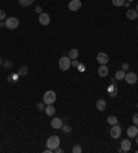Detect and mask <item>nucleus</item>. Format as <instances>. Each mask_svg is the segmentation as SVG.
I'll use <instances>...</instances> for the list:
<instances>
[{
	"instance_id": "22",
	"label": "nucleus",
	"mask_w": 138,
	"mask_h": 153,
	"mask_svg": "<svg viewBox=\"0 0 138 153\" xmlns=\"http://www.w3.org/2000/svg\"><path fill=\"white\" fill-rule=\"evenodd\" d=\"M61 130H62V132H64V134H66V135H68V134H70V132H72V127H70L69 124H65V123H64V126L61 127Z\"/></svg>"
},
{
	"instance_id": "9",
	"label": "nucleus",
	"mask_w": 138,
	"mask_h": 153,
	"mask_svg": "<svg viewBox=\"0 0 138 153\" xmlns=\"http://www.w3.org/2000/svg\"><path fill=\"white\" fill-rule=\"evenodd\" d=\"M97 61L100 65H107L108 62H109V57H108V54L105 53H100L97 55Z\"/></svg>"
},
{
	"instance_id": "34",
	"label": "nucleus",
	"mask_w": 138,
	"mask_h": 153,
	"mask_svg": "<svg viewBox=\"0 0 138 153\" xmlns=\"http://www.w3.org/2000/svg\"><path fill=\"white\" fill-rule=\"evenodd\" d=\"M62 152H64V150H62V149H61V148H60V146L54 149V153H62Z\"/></svg>"
},
{
	"instance_id": "20",
	"label": "nucleus",
	"mask_w": 138,
	"mask_h": 153,
	"mask_svg": "<svg viewBox=\"0 0 138 153\" xmlns=\"http://www.w3.org/2000/svg\"><path fill=\"white\" fill-rule=\"evenodd\" d=\"M77 57H79V50H76V48L69 50V58L70 59H77Z\"/></svg>"
},
{
	"instance_id": "16",
	"label": "nucleus",
	"mask_w": 138,
	"mask_h": 153,
	"mask_svg": "<svg viewBox=\"0 0 138 153\" xmlns=\"http://www.w3.org/2000/svg\"><path fill=\"white\" fill-rule=\"evenodd\" d=\"M126 15H127V18L129 19H137V17H138V11L137 10H129L127 13H126Z\"/></svg>"
},
{
	"instance_id": "37",
	"label": "nucleus",
	"mask_w": 138,
	"mask_h": 153,
	"mask_svg": "<svg viewBox=\"0 0 138 153\" xmlns=\"http://www.w3.org/2000/svg\"><path fill=\"white\" fill-rule=\"evenodd\" d=\"M1 65H3V58L0 57V66H1Z\"/></svg>"
},
{
	"instance_id": "30",
	"label": "nucleus",
	"mask_w": 138,
	"mask_h": 153,
	"mask_svg": "<svg viewBox=\"0 0 138 153\" xmlns=\"http://www.w3.org/2000/svg\"><path fill=\"white\" fill-rule=\"evenodd\" d=\"M129 68H130V65H129L127 62H124V63L122 65V69L124 70V72H129Z\"/></svg>"
},
{
	"instance_id": "6",
	"label": "nucleus",
	"mask_w": 138,
	"mask_h": 153,
	"mask_svg": "<svg viewBox=\"0 0 138 153\" xmlns=\"http://www.w3.org/2000/svg\"><path fill=\"white\" fill-rule=\"evenodd\" d=\"M124 80H126V83L127 84H135L138 80L137 75L134 73V72H126V76H124Z\"/></svg>"
},
{
	"instance_id": "13",
	"label": "nucleus",
	"mask_w": 138,
	"mask_h": 153,
	"mask_svg": "<svg viewBox=\"0 0 138 153\" xmlns=\"http://www.w3.org/2000/svg\"><path fill=\"white\" fill-rule=\"evenodd\" d=\"M120 148H122L123 152H130L131 150V142L130 139H123L120 142Z\"/></svg>"
},
{
	"instance_id": "25",
	"label": "nucleus",
	"mask_w": 138,
	"mask_h": 153,
	"mask_svg": "<svg viewBox=\"0 0 138 153\" xmlns=\"http://www.w3.org/2000/svg\"><path fill=\"white\" fill-rule=\"evenodd\" d=\"M112 4L115 7H122V6H124V0H112Z\"/></svg>"
},
{
	"instance_id": "33",
	"label": "nucleus",
	"mask_w": 138,
	"mask_h": 153,
	"mask_svg": "<svg viewBox=\"0 0 138 153\" xmlns=\"http://www.w3.org/2000/svg\"><path fill=\"white\" fill-rule=\"evenodd\" d=\"M77 69H79L80 72H84V70H86V68H84V65H83V63H79V66H77Z\"/></svg>"
},
{
	"instance_id": "15",
	"label": "nucleus",
	"mask_w": 138,
	"mask_h": 153,
	"mask_svg": "<svg viewBox=\"0 0 138 153\" xmlns=\"http://www.w3.org/2000/svg\"><path fill=\"white\" fill-rule=\"evenodd\" d=\"M97 109L100 110V112H104L105 109H107V102H105V100H98L97 101Z\"/></svg>"
},
{
	"instance_id": "38",
	"label": "nucleus",
	"mask_w": 138,
	"mask_h": 153,
	"mask_svg": "<svg viewBox=\"0 0 138 153\" xmlns=\"http://www.w3.org/2000/svg\"><path fill=\"white\" fill-rule=\"evenodd\" d=\"M135 142H137V145H138V134H137V137H135Z\"/></svg>"
},
{
	"instance_id": "4",
	"label": "nucleus",
	"mask_w": 138,
	"mask_h": 153,
	"mask_svg": "<svg viewBox=\"0 0 138 153\" xmlns=\"http://www.w3.org/2000/svg\"><path fill=\"white\" fill-rule=\"evenodd\" d=\"M60 142H61V139H60V137L58 135H51V137H48V139H47V148H50V149H55V148H58L60 146Z\"/></svg>"
},
{
	"instance_id": "2",
	"label": "nucleus",
	"mask_w": 138,
	"mask_h": 153,
	"mask_svg": "<svg viewBox=\"0 0 138 153\" xmlns=\"http://www.w3.org/2000/svg\"><path fill=\"white\" fill-rule=\"evenodd\" d=\"M70 62H72V59L69 58L68 55H64L58 61V66H60V69H61L62 72H65V70H68L70 68Z\"/></svg>"
},
{
	"instance_id": "23",
	"label": "nucleus",
	"mask_w": 138,
	"mask_h": 153,
	"mask_svg": "<svg viewBox=\"0 0 138 153\" xmlns=\"http://www.w3.org/2000/svg\"><path fill=\"white\" fill-rule=\"evenodd\" d=\"M124 76H126V72H124V70H117V72H116L115 73V77H116V80H123V79H124Z\"/></svg>"
},
{
	"instance_id": "24",
	"label": "nucleus",
	"mask_w": 138,
	"mask_h": 153,
	"mask_svg": "<svg viewBox=\"0 0 138 153\" xmlns=\"http://www.w3.org/2000/svg\"><path fill=\"white\" fill-rule=\"evenodd\" d=\"M33 1H35V0H18L19 6H22V7H29Z\"/></svg>"
},
{
	"instance_id": "39",
	"label": "nucleus",
	"mask_w": 138,
	"mask_h": 153,
	"mask_svg": "<svg viewBox=\"0 0 138 153\" xmlns=\"http://www.w3.org/2000/svg\"><path fill=\"white\" fill-rule=\"evenodd\" d=\"M127 1H129V3H131V1H134V0H127Z\"/></svg>"
},
{
	"instance_id": "32",
	"label": "nucleus",
	"mask_w": 138,
	"mask_h": 153,
	"mask_svg": "<svg viewBox=\"0 0 138 153\" xmlns=\"http://www.w3.org/2000/svg\"><path fill=\"white\" fill-rule=\"evenodd\" d=\"M70 66H75V68H77V66H79V61H77V59H72V62H70Z\"/></svg>"
},
{
	"instance_id": "29",
	"label": "nucleus",
	"mask_w": 138,
	"mask_h": 153,
	"mask_svg": "<svg viewBox=\"0 0 138 153\" xmlns=\"http://www.w3.org/2000/svg\"><path fill=\"white\" fill-rule=\"evenodd\" d=\"M6 18H7L6 11H4V10H0V21H6Z\"/></svg>"
},
{
	"instance_id": "14",
	"label": "nucleus",
	"mask_w": 138,
	"mask_h": 153,
	"mask_svg": "<svg viewBox=\"0 0 138 153\" xmlns=\"http://www.w3.org/2000/svg\"><path fill=\"white\" fill-rule=\"evenodd\" d=\"M108 73H109V69H108L107 65H100V68H98V75L101 77H107Z\"/></svg>"
},
{
	"instance_id": "5",
	"label": "nucleus",
	"mask_w": 138,
	"mask_h": 153,
	"mask_svg": "<svg viewBox=\"0 0 138 153\" xmlns=\"http://www.w3.org/2000/svg\"><path fill=\"white\" fill-rule=\"evenodd\" d=\"M111 137L113 138V139H117V138H120L122 135V127L119 126V124H115V126H112L111 127Z\"/></svg>"
},
{
	"instance_id": "31",
	"label": "nucleus",
	"mask_w": 138,
	"mask_h": 153,
	"mask_svg": "<svg viewBox=\"0 0 138 153\" xmlns=\"http://www.w3.org/2000/svg\"><path fill=\"white\" fill-rule=\"evenodd\" d=\"M133 124H135V126H138V113L137 115L133 116Z\"/></svg>"
},
{
	"instance_id": "27",
	"label": "nucleus",
	"mask_w": 138,
	"mask_h": 153,
	"mask_svg": "<svg viewBox=\"0 0 138 153\" xmlns=\"http://www.w3.org/2000/svg\"><path fill=\"white\" fill-rule=\"evenodd\" d=\"M3 66H4L6 69H10L11 66H13V62L10 61V59H7V61H4V62H3Z\"/></svg>"
},
{
	"instance_id": "10",
	"label": "nucleus",
	"mask_w": 138,
	"mask_h": 153,
	"mask_svg": "<svg viewBox=\"0 0 138 153\" xmlns=\"http://www.w3.org/2000/svg\"><path fill=\"white\" fill-rule=\"evenodd\" d=\"M138 134V126H135V124H133V126H130L129 128H127V135L130 138H135Z\"/></svg>"
},
{
	"instance_id": "1",
	"label": "nucleus",
	"mask_w": 138,
	"mask_h": 153,
	"mask_svg": "<svg viewBox=\"0 0 138 153\" xmlns=\"http://www.w3.org/2000/svg\"><path fill=\"white\" fill-rule=\"evenodd\" d=\"M55 101H57V94H55V91L48 90V91L44 92V95H43V102H44L46 105H53Z\"/></svg>"
},
{
	"instance_id": "36",
	"label": "nucleus",
	"mask_w": 138,
	"mask_h": 153,
	"mask_svg": "<svg viewBox=\"0 0 138 153\" xmlns=\"http://www.w3.org/2000/svg\"><path fill=\"white\" fill-rule=\"evenodd\" d=\"M36 13L42 14V7H40V6H38V7H36Z\"/></svg>"
},
{
	"instance_id": "7",
	"label": "nucleus",
	"mask_w": 138,
	"mask_h": 153,
	"mask_svg": "<svg viewBox=\"0 0 138 153\" xmlns=\"http://www.w3.org/2000/svg\"><path fill=\"white\" fill-rule=\"evenodd\" d=\"M68 7L70 11H79L80 7H82V0H70Z\"/></svg>"
},
{
	"instance_id": "26",
	"label": "nucleus",
	"mask_w": 138,
	"mask_h": 153,
	"mask_svg": "<svg viewBox=\"0 0 138 153\" xmlns=\"http://www.w3.org/2000/svg\"><path fill=\"white\" fill-rule=\"evenodd\" d=\"M82 150H83V149H82V146L80 145H75L73 148H72V152L73 153H82Z\"/></svg>"
},
{
	"instance_id": "21",
	"label": "nucleus",
	"mask_w": 138,
	"mask_h": 153,
	"mask_svg": "<svg viewBox=\"0 0 138 153\" xmlns=\"http://www.w3.org/2000/svg\"><path fill=\"white\" fill-rule=\"evenodd\" d=\"M107 122L111 124V126H115V124H117V117L116 116H113V115H111V116H108V119H107Z\"/></svg>"
},
{
	"instance_id": "40",
	"label": "nucleus",
	"mask_w": 138,
	"mask_h": 153,
	"mask_svg": "<svg viewBox=\"0 0 138 153\" xmlns=\"http://www.w3.org/2000/svg\"><path fill=\"white\" fill-rule=\"evenodd\" d=\"M137 11H138V4H137Z\"/></svg>"
},
{
	"instance_id": "11",
	"label": "nucleus",
	"mask_w": 138,
	"mask_h": 153,
	"mask_svg": "<svg viewBox=\"0 0 138 153\" xmlns=\"http://www.w3.org/2000/svg\"><path fill=\"white\" fill-rule=\"evenodd\" d=\"M62 126H64V122H62V119H60V117H54L53 120H51V127L55 128V130H60Z\"/></svg>"
},
{
	"instance_id": "41",
	"label": "nucleus",
	"mask_w": 138,
	"mask_h": 153,
	"mask_svg": "<svg viewBox=\"0 0 138 153\" xmlns=\"http://www.w3.org/2000/svg\"><path fill=\"white\" fill-rule=\"evenodd\" d=\"M137 109H138V104H137Z\"/></svg>"
},
{
	"instance_id": "18",
	"label": "nucleus",
	"mask_w": 138,
	"mask_h": 153,
	"mask_svg": "<svg viewBox=\"0 0 138 153\" xmlns=\"http://www.w3.org/2000/svg\"><path fill=\"white\" fill-rule=\"evenodd\" d=\"M19 77H21V76H19L18 73H11V75H8L7 80H8V82H10V83H17Z\"/></svg>"
},
{
	"instance_id": "12",
	"label": "nucleus",
	"mask_w": 138,
	"mask_h": 153,
	"mask_svg": "<svg viewBox=\"0 0 138 153\" xmlns=\"http://www.w3.org/2000/svg\"><path fill=\"white\" fill-rule=\"evenodd\" d=\"M107 91H108V95H109V97H113V98H115L116 95H117V86L111 83V84L108 86Z\"/></svg>"
},
{
	"instance_id": "3",
	"label": "nucleus",
	"mask_w": 138,
	"mask_h": 153,
	"mask_svg": "<svg viewBox=\"0 0 138 153\" xmlns=\"http://www.w3.org/2000/svg\"><path fill=\"white\" fill-rule=\"evenodd\" d=\"M18 25H19V19L18 18H15V17H8V18H6V22H4V26L7 28V29H15V28H18Z\"/></svg>"
},
{
	"instance_id": "17",
	"label": "nucleus",
	"mask_w": 138,
	"mask_h": 153,
	"mask_svg": "<svg viewBox=\"0 0 138 153\" xmlns=\"http://www.w3.org/2000/svg\"><path fill=\"white\" fill-rule=\"evenodd\" d=\"M17 73H18L21 77H25L28 73H29V69H28V66H19V69H18Z\"/></svg>"
},
{
	"instance_id": "28",
	"label": "nucleus",
	"mask_w": 138,
	"mask_h": 153,
	"mask_svg": "<svg viewBox=\"0 0 138 153\" xmlns=\"http://www.w3.org/2000/svg\"><path fill=\"white\" fill-rule=\"evenodd\" d=\"M36 108H38V110H44L46 109V104L44 102H39L38 105H36Z\"/></svg>"
},
{
	"instance_id": "35",
	"label": "nucleus",
	"mask_w": 138,
	"mask_h": 153,
	"mask_svg": "<svg viewBox=\"0 0 138 153\" xmlns=\"http://www.w3.org/2000/svg\"><path fill=\"white\" fill-rule=\"evenodd\" d=\"M111 83H112V84H116V83H117L116 77H112V79H111Z\"/></svg>"
},
{
	"instance_id": "42",
	"label": "nucleus",
	"mask_w": 138,
	"mask_h": 153,
	"mask_svg": "<svg viewBox=\"0 0 138 153\" xmlns=\"http://www.w3.org/2000/svg\"><path fill=\"white\" fill-rule=\"evenodd\" d=\"M137 19H138V17H137Z\"/></svg>"
},
{
	"instance_id": "8",
	"label": "nucleus",
	"mask_w": 138,
	"mask_h": 153,
	"mask_svg": "<svg viewBox=\"0 0 138 153\" xmlns=\"http://www.w3.org/2000/svg\"><path fill=\"white\" fill-rule=\"evenodd\" d=\"M39 22L42 23L43 26L50 25V15H48L47 13H42V14H39Z\"/></svg>"
},
{
	"instance_id": "19",
	"label": "nucleus",
	"mask_w": 138,
	"mask_h": 153,
	"mask_svg": "<svg viewBox=\"0 0 138 153\" xmlns=\"http://www.w3.org/2000/svg\"><path fill=\"white\" fill-rule=\"evenodd\" d=\"M44 112H46L47 116H54V113H55V108H54L53 105H46Z\"/></svg>"
}]
</instances>
